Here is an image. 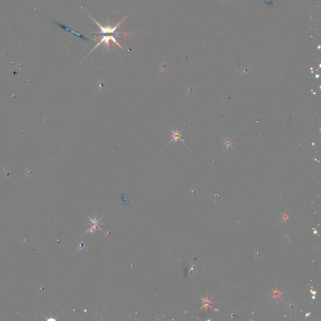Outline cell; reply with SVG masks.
Wrapping results in <instances>:
<instances>
[{
  "instance_id": "1",
  "label": "cell",
  "mask_w": 321,
  "mask_h": 321,
  "mask_svg": "<svg viewBox=\"0 0 321 321\" xmlns=\"http://www.w3.org/2000/svg\"><path fill=\"white\" fill-rule=\"evenodd\" d=\"M86 13H87L88 14V15H89V16H90V18H91L95 21V23L97 25V26L100 28V30H101V31L99 32V33L92 34V35H100V34L102 35V34H112L114 35V36H118V37H119V36H123V35L125 34H124V33H119V32H117V28H118V27L119 26V25L121 24V23L122 22V21L124 20V19L127 17V16H126L125 17H124V18H123V19H122L121 21H120V22H119L118 24H117L115 26H111L109 25V20L108 21V26H104L101 25L99 23H98L97 21H96V20H95L92 16H91V15H90L87 12H86Z\"/></svg>"
},
{
  "instance_id": "7",
  "label": "cell",
  "mask_w": 321,
  "mask_h": 321,
  "mask_svg": "<svg viewBox=\"0 0 321 321\" xmlns=\"http://www.w3.org/2000/svg\"><path fill=\"white\" fill-rule=\"evenodd\" d=\"M224 139V145H225V146H227V149H228L231 146V145L232 144V143H231V141H230V140L226 141L225 139Z\"/></svg>"
},
{
  "instance_id": "5",
  "label": "cell",
  "mask_w": 321,
  "mask_h": 321,
  "mask_svg": "<svg viewBox=\"0 0 321 321\" xmlns=\"http://www.w3.org/2000/svg\"><path fill=\"white\" fill-rule=\"evenodd\" d=\"M58 25H59V26H61L62 28H63V29H65V30H66L67 31H68L70 32V33H72V34H73L74 35H76V36H77V37H79L80 38H82V39H83V40H87V41L89 40L88 38H86V37H84V36L82 35H81V34H78V33H77V32H76V31H73V30H70V28H67V27H65V26H63L62 25H60V24H58Z\"/></svg>"
},
{
  "instance_id": "4",
  "label": "cell",
  "mask_w": 321,
  "mask_h": 321,
  "mask_svg": "<svg viewBox=\"0 0 321 321\" xmlns=\"http://www.w3.org/2000/svg\"><path fill=\"white\" fill-rule=\"evenodd\" d=\"M102 218H101L99 220H97V218H96V217H95V218L92 220L89 217V218L90 219V222H91V224H92V227L89 229L87 230V231L85 232V233H93L94 231H95V230L97 229H99L101 230V231H102L104 233V231L101 230V228H100V225L102 224L100 223V220L102 219Z\"/></svg>"
},
{
  "instance_id": "8",
  "label": "cell",
  "mask_w": 321,
  "mask_h": 321,
  "mask_svg": "<svg viewBox=\"0 0 321 321\" xmlns=\"http://www.w3.org/2000/svg\"><path fill=\"white\" fill-rule=\"evenodd\" d=\"M99 89H102L103 87H104V82H99Z\"/></svg>"
},
{
  "instance_id": "6",
  "label": "cell",
  "mask_w": 321,
  "mask_h": 321,
  "mask_svg": "<svg viewBox=\"0 0 321 321\" xmlns=\"http://www.w3.org/2000/svg\"><path fill=\"white\" fill-rule=\"evenodd\" d=\"M272 298H275L276 301H277V299L278 298H281V295L283 294L282 292H281L280 291L278 290L277 287H276V289L275 290H273L272 289Z\"/></svg>"
},
{
  "instance_id": "2",
  "label": "cell",
  "mask_w": 321,
  "mask_h": 321,
  "mask_svg": "<svg viewBox=\"0 0 321 321\" xmlns=\"http://www.w3.org/2000/svg\"><path fill=\"white\" fill-rule=\"evenodd\" d=\"M100 36L102 37L101 40H100V42L98 43L97 45H96V46H95V47H94V48H93L90 51V53H89V54H88L87 56H88L89 54H90V53H92V52L95 48H97V47L100 46V45H101V44H104L107 47V48H108V50H109V47H110V41H111V40H112L113 42L115 43V44L117 46H119L121 49H122L124 51H125L124 49L123 48V47L120 45L119 43L117 41V40L115 39V37H114V35H100Z\"/></svg>"
},
{
  "instance_id": "9",
  "label": "cell",
  "mask_w": 321,
  "mask_h": 321,
  "mask_svg": "<svg viewBox=\"0 0 321 321\" xmlns=\"http://www.w3.org/2000/svg\"><path fill=\"white\" fill-rule=\"evenodd\" d=\"M282 217H283V220H284V221H287L288 220V216L287 215H282Z\"/></svg>"
},
{
  "instance_id": "3",
  "label": "cell",
  "mask_w": 321,
  "mask_h": 321,
  "mask_svg": "<svg viewBox=\"0 0 321 321\" xmlns=\"http://www.w3.org/2000/svg\"><path fill=\"white\" fill-rule=\"evenodd\" d=\"M169 129L171 130V133H172V134H171V137H172V139H171V141L169 142V143L168 144H168H170L171 143H172L173 141H175L176 143H177V142H178V140L181 141L182 143H183V144H185V142H184V140H183V139H181V137L183 136V135H182V134H181V132H183V129H182V130H181L180 131H179L178 129H176V131H173V129H171V128H169Z\"/></svg>"
}]
</instances>
